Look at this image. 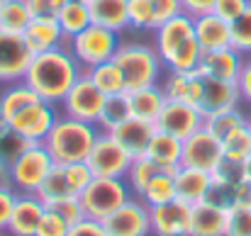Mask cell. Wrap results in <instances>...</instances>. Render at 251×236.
Segmentation results:
<instances>
[{"mask_svg": "<svg viewBox=\"0 0 251 236\" xmlns=\"http://www.w3.org/2000/svg\"><path fill=\"white\" fill-rule=\"evenodd\" d=\"M102 224L110 236H149L151 234L149 205L142 197H129Z\"/></svg>", "mask_w": 251, "mask_h": 236, "instance_id": "10", "label": "cell"}, {"mask_svg": "<svg viewBox=\"0 0 251 236\" xmlns=\"http://www.w3.org/2000/svg\"><path fill=\"white\" fill-rule=\"evenodd\" d=\"M237 207H251V178L237 183Z\"/></svg>", "mask_w": 251, "mask_h": 236, "instance_id": "54", "label": "cell"}, {"mask_svg": "<svg viewBox=\"0 0 251 236\" xmlns=\"http://www.w3.org/2000/svg\"><path fill=\"white\" fill-rule=\"evenodd\" d=\"M29 146L27 139H22L7 119H0V180H10V165Z\"/></svg>", "mask_w": 251, "mask_h": 236, "instance_id": "30", "label": "cell"}, {"mask_svg": "<svg viewBox=\"0 0 251 236\" xmlns=\"http://www.w3.org/2000/svg\"><path fill=\"white\" fill-rule=\"evenodd\" d=\"M244 59L247 56L239 54L234 47H225V49H217V51H205L198 71L207 78L237 83L239 73H242V66H244Z\"/></svg>", "mask_w": 251, "mask_h": 236, "instance_id": "20", "label": "cell"}, {"mask_svg": "<svg viewBox=\"0 0 251 236\" xmlns=\"http://www.w3.org/2000/svg\"><path fill=\"white\" fill-rule=\"evenodd\" d=\"M15 200H17V190L12 188V183L10 180H0V232H7Z\"/></svg>", "mask_w": 251, "mask_h": 236, "instance_id": "46", "label": "cell"}, {"mask_svg": "<svg viewBox=\"0 0 251 236\" xmlns=\"http://www.w3.org/2000/svg\"><path fill=\"white\" fill-rule=\"evenodd\" d=\"M156 129L166 132L171 137L185 142L190 134H195L200 127H205V117L202 112L190 105V102H178V100H166L164 110L156 117Z\"/></svg>", "mask_w": 251, "mask_h": 236, "instance_id": "11", "label": "cell"}, {"mask_svg": "<svg viewBox=\"0 0 251 236\" xmlns=\"http://www.w3.org/2000/svg\"><path fill=\"white\" fill-rule=\"evenodd\" d=\"M222 142L205 127H200L195 134H190L183 142V163L180 165H190V168H200L212 173L217 168V163L222 161Z\"/></svg>", "mask_w": 251, "mask_h": 236, "instance_id": "12", "label": "cell"}, {"mask_svg": "<svg viewBox=\"0 0 251 236\" xmlns=\"http://www.w3.org/2000/svg\"><path fill=\"white\" fill-rule=\"evenodd\" d=\"M151 214V234L156 236H190L193 205L183 200H171L166 205L149 207Z\"/></svg>", "mask_w": 251, "mask_h": 236, "instance_id": "14", "label": "cell"}, {"mask_svg": "<svg viewBox=\"0 0 251 236\" xmlns=\"http://www.w3.org/2000/svg\"><path fill=\"white\" fill-rule=\"evenodd\" d=\"M56 20H59L61 32H64V37H66V39H71V37L81 34L85 27H90V24H93L88 2H78V0H69V2L61 7V12L56 15Z\"/></svg>", "mask_w": 251, "mask_h": 236, "instance_id": "32", "label": "cell"}, {"mask_svg": "<svg viewBox=\"0 0 251 236\" xmlns=\"http://www.w3.org/2000/svg\"><path fill=\"white\" fill-rule=\"evenodd\" d=\"M69 229H71V224L59 212L47 207V212H44V217H42L34 236H69Z\"/></svg>", "mask_w": 251, "mask_h": 236, "instance_id": "44", "label": "cell"}, {"mask_svg": "<svg viewBox=\"0 0 251 236\" xmlns=\"http://www.w3.org/2000/svg\"><path fill=\"white\" fill-rule=\"evenodd\" d=\"M34 195H37L47 207H51V205L66 200V197H76V192L71 190V185H69V180H66L64 165H54V168L49 170V175L42 180V185L37 188Z\"/></svg>", "mask_w": 251, "mask_h": 236, "instance_id": "31", "label": "cell"}, {"mask_svg": "<svg viewBox=\"0 0 251 236\" xmlns=\"http://www.w3.org/2000/svg\"><path fill=\"white\" fill-rule=\"evenodd\" d=\"M227 210H220L210 202H200L193 207L190 236H225L227 234Z\"/></svg>", "mask_w": 251, "mask_h": 236, "instance_id": "26", "label": "cell"}, {"mask_svg": "<svg viewBox=\"0 0 251 236\" xmlns=\"http://www.w3.org/2000/svg\"><path fill=\"white\" fill-rule=\"evenodd\" d=\"M54 158L44 144H29L10 165V183L17 192H37L42 180L54 168Z\"/></svg>", "mask_w": 251, "mask_h": 236, "instance_id": "6", "label": "cell"}, {"mask_svg": "<svg viewBox=\"0 0 251 236\" xmlns=\"http://www.w3.org/2000/svg\"><path fill=\"white\" fill-rule=\"evenodd\" d=\"M225 236H251V207H232Z\"/></svg>", "mask_w": 251, "mask_h": 236, "instance_id": "43", "label": "cell"}, {"mask_svg": "<svg viewBox=\"0 0 251 236\" xmlns=\"http://www.w3.org/2000/svg\"><path fill=\"white\" fill-rule=\"evenodd\" d=\"M242 124H247V117L239 112V107L225 110V112H217V115L205 117V129H210L220 142H222L229 132H234L237 127H242Z\"/></svg>", "mask_w": 251, "mask_h": 236, "instance_id": "37", "label": "cell"}, {"mask_svg": "<svg viewBox=\"0 0 251 236\" xmlns=\"http://www.w3.org/2000/svg\"><path fill=\"white\" fill-rule=\"evenodd\" d=\"M32 20V10L27 5V0H5L2 10H0V29L2 32H12V34H22L25 27Z\"/></svg>", "mask_w": 251, "mask_h": 236, "instance_id": "33", "label": "cell"}, {"mask_svg": "<svg viewBox=\"0 0 251 236\" xmlns=\"http://www.w3.org/2000/svg\"><path fill=\"white\" fill-rule=\"evenodd\" d=\"M64 173H66V180H69V185H71V190L76 192V195H81L85 188L93 183V170H90V165L85 163V161H76V163H66L64 165Z\"/></svg>", "mask_w": 251, "mask_h": 236, "instance_id": "42", "label": "cell"}, {"mask_svg": "<svg viewBox=\"0 0 251 236\" xmlns=\"http://www.w3.org/2000/svg\"><path fill=\"white\" fill-rule=\"evenodd\" d=\"M37 100H42L25 80H17V83H7V88L0 93V119H12L22 107H27V105H32V102H37Z\"/></svg>", "mask_w": 251, "mask_h": 236, "instance_id": "29", "label": "cell"}, {"mask_svg": "<svg viewBox=\"0 0 251 236\" xmlns=\"http://www.w3.org/2000/svg\"><path fill=\"white\" fill-rule=\"evenodd\" d=\"M249 7H251V0H217L215 7H212V12L220 15L222 20H227V22H234Z\"/></svg>", "mask_w": 251, "mask_h": 236, "instance_id": "48", "label": "cell"}, {"mask_svg": "<svg viewBox=\"0 0 251 236\" xmlns=\"http://www.w3.org/2000/svg\"><path fill=\"white\" fill-rule=\"evenodd\" d=\"M247 127H249V132H251V117H247Z\"/></svg>", "mask_w": 251, "mask_h": 236, "instance_id": "56", "label": "cell"}, {"mask_svg": "<svg viewBox=\"0 0 251 236\" xmlns=\"http://www.w3.org/2000/svg\"><path fill=\"white\" fill-rule=\"evenodd\" d=\"M232 47L239 54L251 56V7L232 22Z\"/></svg>", "mask_w": 251, "mask_h": 236, "instance_id": "41", "label": "cell"}, {"mask_svg": "<svg viewBox=\"0 0 251 236\" xmlns=\"http://www.w3.org/2000/svg\"><path fill=\"white\" fill-rule=\"evenodd\" d=\"M127 80V90L156 85L161 80L164 61L156 51L154 44H142V42H122L115 59H112Z\"/></svg>", "mask_w": 251, "mask_h": 236, "instance_id": "3", "label": "cell"}, {"mask_svg": "<svg viewBox=\"0 0 251 236\" xmlns=\"http://www.w3.org/2000/svg\"><path fill=\"white\" fill-rule=\"evenodd\" d=\"M215 2H217V0H180V7H183L185 15H190V17L195 20V17H200V15L212 12Z\"/></svg>", "mask_w": 251, "mask_h": 236, "instance_id": "52", "label": "cell"}, {"mask_svg": "<svg viewBox=\"0 0 251 236\" xmlns=\"http://www.w3.org/2000/svg\"><path fill=\"white\" fill-rule=\"evenodd\" d=\"M242 102L239 88L232 80H217L202 76V97L198 102V110L202 112V117L225 112V110H234Z\"/></svg>", "mask_w": 251, "mask_h": 236, "instance_id": "17", "label": "cell"}, {"mask_svg": "<svg viewBox=\"0 0 251 236\" xmlns=\"http://www.w3.org/2000/svg\"><path fill=\"white\" fill-rule=\"evenodd\" d=\"M244 178H251V156H247L244 161Z\"/></svg>", "mask_w": 251, "mask_h": 236, "instance_id": "55", "label": "cell"}, {"mask_svg": "<svg viewBox=\"0 0 251 236\" xmlns=\"http://www.w3.org/2000/svg\"><path fill=\"white\" fill-rule=\"evenodd\" d=\"M127 102H129V115L147 119V122H156L159 112L166 105V95L164 88L156 85H147V88H137V90H127Z\"/></svg>", "mask_w": 251, "mask_h": 236, "instance_id": "24", "label": "cell"}, {"mask_svg": "<svg viewBox=\"0 0 251 236\" xmlns=\"http://www.w3.org/2000/svg\"><path fill=\"white\" fill-rule=\"evenodd\" d=\"M195 39V20L185 12L171 17L161 27L154 29V47L161 56V61H166L168 56H173L185 42Z\"/></svg>", "mask_w": 251, "mask_h": 236, "instance_id": "15", "label": "cell"}, {"mask_svg": "<svg viewBox=\"0 0 251 236\" xmlns=\"http://www.w3.org/2000/svg\"><path fill=\"white\" fill-rule=\"evenodd\" d=\"M102 105H105V95L93 85V80L88 78L85 71L83 76L74 83V88L66 93V97L61 100V110H64L66 117L90 122V124H98Z\"/></svg>", "mask_w": 251, "mask_h": 236, "instance_id": "9", "label": "cell"}, {"mask_svg": "<svg viewBox=\"0 0 251 236\" xmlns=\"http://www.w3.org/2000/svg\"><path fill=\"white\" fill-rule=\"evenodd\" d=\"M44 212H47V205L34 192H17V200H15V207L10 214V224H7V234L34 236Z\"/></svg>", "mask_w": 251, "mask_h": 236, "instance_id": "16", "label": "cell"}, {"mask_svg": "<svg viewBox=\"0 0 251 236\" xmlns=\"http://www.w3.org/2000/svg\"><path fill=\"white\" fill-rule=\"evenodd\" d=\"M161 88H164L166 100L190 102V105L198 107V102L202 97V73L200 71H188V73L171 71Z\"/></svg>", "mask_w": 251, "mask_h": 236, "instance_id": "23", "label": "cell"}, {"mask_svg": "<svg viewBox=\"0 0 251 236\" xmlns=\"http://www.w3.org/2000/svg\"><path fill=\"white\" fill-rule=\"evenodd\" d=\"M32 56L34 54L27 49L22 34L0 29V83H17L25 78Z\"/></svg>", "mask_w": 251, "mask_h": 236, "instance_id": "13", "label": "cell"}, {"mask_svg": "<svg viewBox=\"0 0 251 236\" xmlns=\"http://www.w3.org/2000/svg\"><path fill=\"white\" fill-rule=\"evenodd\" d=\"M69 0H27L32 17H56Z\"/></svg>", "mask_w": 251, "mask_h": 236, "instance_id": "50", "label": "cell"}, {"mask_svg": "<svg viewBox=\"0 0 251 236\" xmlns=\"http://www.w3.org/2000/svg\"><path fill=\"white\" fill-rule=\"evenodd\" d=\"M127 15L132 29H156L154 22V0H127Z\"/></svg>", "mask_w": 251, "mask_h": 236, "instance_id": "39", "label": "cell"}, {"mask_svg": "<svg viewBox=\"0 0 251 236\" xmlns=\"http://www.w3.org/2000/svg\"><path fill=\"white\" fill-rule=\"evenodd\" d=\"M115 142L129 154L132 158H139L147 154L149 149V142L151 137L156 134V124L154 122H147V119H139V117H127L122 124H117L112 132Z\"/></svg>", "mask_w": 251, "mask_h": 236, "instance_id": "18", "label": "cell"}, {"mask_svg": "<svg viewBox=\"0 0 251 236\" xmlns=\"http://www.w3.org/2000/svg\"><path fill=\"white\" fill-rule=\"evenodd\" d=\"M2 5H5V0H0V10H2Z\"/></svg>", "mask_w": 251, "mask_h": 236, "instance_id": "57", "label": "cell"}, {"mask_svg": "<svg viewBox=\"0 0 251 236\" xmlns=\"http://www.w3.org/2000/svg\"><path fill=\"white\" fill-rule=\"evenodd\" d=\"M0 236H7V234H5V232H0Z\"/></svg>", "mask_w": 251, "mask_h": 236, "instance_id": "59", "label": "cell"}, {"mask_svg": "<svg viewBox=\"0 0 251 236\" xmlns=\"http://www.w3.org/2000/svg\"><path fill=\"white\" fill-rule=\"evenodd\" d=\"M129 115V102H127V93L122 95H110L105 97V105H102V112H100V119H98V127L100 132H112L117 124H122Z\"/></svg>", "mask_w": 251, "mask_h": 236, "instance_id": "36", "label": "cell"}, {"mask_svg": "<svg viewBox=\"0 0 251 236\" xmlns=\"http://www.w3.org/2000/svg\"><path fill=\"white\" fill-rule=\"evenodd\" d=\"M180 12H183L180 0H154V22H156V27H161L164 22H168L171 17H176Z\"/></svg>", "mask_w": 251, "mask_h": 236, "instance_id": "49", "label": "cell"}, {"mask_svg": "<svg viewBox=\"0 0 251 236\" xmlns=\"http://www.w3.org/2000/svg\"><path fill=\"white\" fill-rule=\"evenodd\" d=\"M159 173H161V168H159L151 158L139 156V158H132V165H129L125 180H127L132 195H134V197H142V192L147 190V185L151 183V178L159 175Z\"/></svg>", "mask_w": 251, "mask_h": 236, "instance_id": "34", "label": "cell"}, {"mask_svg": "<svg viewBox=\"0 0 251 236\" xmlns=\"http://www.w3.org/2000/svg\"><path fill=\"white\" fill-rule=\"evenodd\" d=\"M237 88H239L242 102H249V105H251V56H247V59H244L242 73H239V78H237Z\"/></svg>", "mask_w": 251, "mask_h": 236, "instance_id": "53", "label": "cell"}, {"mask_svg": "<svg viewBox=\"0 0 251 236\" xmlns=\"http://www.w3.org/2000/svg\"><path fill=\"white\" fill-rule=\"evenodd\" d=\"M88 7H90L93 24L107 27L112 32H122L129 27L127 0H90Z\"/></svg>", "mask_w": 251, "mask_h": 236, "instance_id": "27", "label": "cell"}, {"mask_svg": "<svg viewBox=\"0 0 251 236\" xmlns=\"http://www.w3.org/2000/svg\"><path fill=\"white\" fill-rule=\"evenodd\" d=\"M212 178L237 185L239 180H244V161H234V158L222 156V161L217 163V168L212 170Z\"/></svg>", "mask_w": 251, "mask_h": 236, "instance_id": "45", "label": "cell"}, {"mask_svg": "<svg viewBox=\"0 0 251 236\" xmlns=\"http://www.w3.org/2000/svg\"><path fill=\"white\" fill-rule=\"evenodd\" d=\"M142 200L149 205V207H156V205H166L171 200H178L176 195V178L173 173L161 170L159 175L151 178V183L147 185V190L142 192Z\"/></svg>", "mask_w": 251, "mask_h": 236, "instance_id": "35", "label": "cell"}, {"mask_svg": "<svg viewBox=\"0 0 251 236\" xmlns=\"http://www.w3.org/2000/svg\"><path fill=\"white\" fill-rule=\"evenodd\" d=\"M85 73H88V78L93 80V85H95L105 97L127 93V80H125V73H122V69H120L115 61L98 64V66L88 69Z\"/></svg>", "mask_w": 251, "mask_h": 236, "instance_id": "28", "label": "cell"}, {"mask_svg": "<svg viewBox=\"0 0 251 236\" xmlns=\"http://www.w3.org/2000/svg\"><path fill=\"white\" fill-rule=\"evenodd\" d=\"M85 163L95 178H125L132 165V156L115 142L110 132H100Z\"/></svg>", "mask_w": 251, "mask_h": 236, "instance_id": "7", "label": "cell"}, {"mask_svg": "<svg viewBox=\"0 0 251 236\" xmlns=\"http://www.w3.org/2000/svg\"><path fill=\"white\" fill-rule=\"evenodd\" d=\"M22 39L32 54L51 51V49L66 44V37H64L56 17H32L22 32Z\"/></svg>", "mask_w": 251, "mask_h": 236, "instance_id": "19", "label": "cell"}, {"mask_svg": "<svg viewBox=\"0 0 251 236\" xmlns=\"http://www.w3.org/2000/svg\"><path fill=\"white\" fill-rule=\"evenodd\" d=\"M195 39L205 51H217L225 47H232V22L222 20L215 12L195 17Z\"/></svg>", "mask_w": 251, "mask_h": 236, "instance_id": "21", "label": "cell"}, {"mask_svg": "<svg viewBox=\"0 0 251 236\" xmlns=\"http://www.w3.org/2000/svg\"><path fill=\"white\" fill-rule=\"evenodd\" d=\"M69 236H110V234H107L102 222H95V219L85 217V219H81L78 224H74L69 229Z\"/></svg>", "mask_w": 251, "mask_h": 236, "instance_id": "51", "label": "cell"}, {"mask_svg": "<svg viewBox=\"0 0 251 236\" xmlns=\"http://www.w3.org/2000/svg\"><path fill=\"white\" fill-rule=\"evenodd\" d=\"M59 119V112H56V105L54 102H47V100H37L27 107H22L12 119V129L27 139L29 144H44L47 134L51 132L54 122Z\"/></svg>", "mask_w": 251, "mask_h": 236, "instance_id": "8", "label": "cell"}, {"mask_svg": "<svg viewBox=\"0 0 251 236\" xmlns=\"http://www.w3.org/2000/svg\"><path fill=\"white\" fill-rule=\"evenodd\" d=\"M78 197L88 219L105 222L115 210H120L132 197V190L125 178H93V183Z\"/></svg>", "mask_w": 251, "mask_h": 236, "instance_id": "5", "label": "cell"}, {"mask_svg": "<svg viewBox=\"0 0 251 236\" xmlns=\"http://www.w3.org/2000/svg\"><path fill=\"white\" fill-rule=\"evenodd\" d=\"M176 195L178 200L188 202V205H200L207 197V190L212 185V173L200 170V168H190V165H180L176 173Z\"/></svg>", "mask_w": 251, "mask_h": 236, "instance_id": "22", "label": "cell"}, {"mask_svg": "<svg viewBox=\"0 0 251 236\" xmlns=\"http://www.w3.org/2000/svg\"><path fill=\"white\" fill-rule=\"evenodd\" d=\"M78 2H90V0H78Z\"/></svg>", "mask_w": 251, "mask_h": 236, "instance_id": "58", "label": "cell"}, {"mask_svg": "<svg viewBox=\"0 0 251 236\" xmlns=\"http://www.w3.org/2000/svg\"><path fill=\"white\" fill-rule=\"evenodd\" d=\"M147 158H151L161 170H168V173H176L183 163V142L171 137L166 132H159L151 137L149 142V149H147Z\"/></svg>", "mask_w": 251, "mask_h": 236, "instance_id": "25", "label": "cell"}, {"mask_svg": "<svg viewBox=\"0 0 251 236\" xmlns=\"http://www.w3.org/2000/svg\"><path fill=\"white\" fill-rule=\"evenodd\" d=\"M120 32H112L107 27H100V24H90L85 27L81 34L66 39V47L71 49V54L76 56V61L83 66L85 71L98 66V64H105V61H112L117 49H120Z\"/></svg>", "mask_w": 251, "mask_h": 236, "instance_id": "4", "label": "cell"}, {"mask_svg": "<svg viewBox=\"0 0 251 236\" xmlns=\"http://www.w3.org/2000/svg\"><path fill=\"white\" fill-rule=\"evenodd\" d=\"M83 66L76 61L71 49L56 47L51 51H42L32 56V64L25 73V83L47 102H61L66 93L74 88V83L83 76Z\"/></svg>", "mask_w": 251, "mask_h": 236, "instance_id": "1", "label": "cell"}, {"mask_svg": "<svg viewBox=\"0 0 251 236\" xmlns=\"http://www.w3.org/2000/svg\"><path fill=\"white\" fill-rule=\"evenodd\" d=\"M49 210H54V212H59L71 227L74 224H78L81 219H85V212H83V205H81V197L76 195V197H66V200H61V202H56V205H51Z\"/></svg>", "mask_w": 251, "mask_h": 236, "instance_id": "47", "label": "cell"}, {"mask_svg": "<svg viewBox=\"0 0 251 236\" xmlns=\"http://www.w3.org/2000/svg\"><path fill=\"white\" fill-rule=\"evenodd\" d=\"M205 202H210V205H215V207L229 212L232 207H237V185L212 178V185H210V190H207Z\"/></svg>", "mask_w": 251, "mask_h": 236, "instance_id": "40", "label": "cell"}, {"mask_svg": "<svg viewBox=\"0 0 251 236\" xmlns=\"http://www.w3.org/2000/svg\"><path fill=\"white\" fill-rule=\"evenodd\" d=\"M100 134L98 124L90 122H81V119H71L66 115H61L51 132L44 139L47 151L51 154L56 165H66V163H76V161H85L95 139Z\"/></svg>", "mask_w": 251, "mask_h": 236, "instance_id": "2", "label": "cell"}, {"mask_svg": "<svg viewBox=\"0 0 251 236\" xmlns=\"http://www.w3.org/2000/svg\"><path fill=\"white\" fill-rule=\"evenodd\" d=\"M222 154L234 161H247V156H251V132L247 124L237 127L222 139Z\"/></svg>", "mask_w": 251, "mask_h": 236, "instance_id": "38", "label": "cell"}]
</instances>
